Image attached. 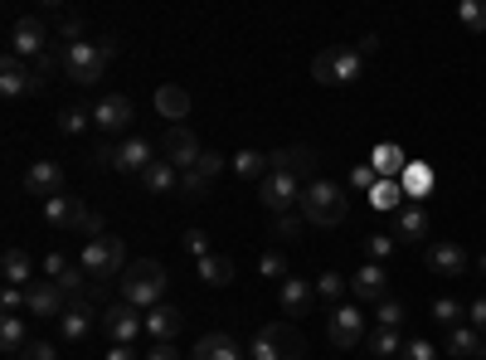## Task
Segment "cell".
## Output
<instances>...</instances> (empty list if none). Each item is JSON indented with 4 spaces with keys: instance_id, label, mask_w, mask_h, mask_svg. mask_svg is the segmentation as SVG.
Instances as JSON below:
<instances>
[{
    "instance_id": "obj_1",
    "label": "cell",
    "mask_w": 486,
    "mask_h": 360,
    "mask_svg": "<svg viewBox=\"0 0 486 360\" xmlns=\"http://www.w3.org/2000/svg\"><path fill=\"white\" fill-rule=\"evenodd\" d=\"M166 297V268L156 258H141V263H127L122 273V302H132L137 312H151L161 307Z\"/></svg>"
},
{
    "instance_id": "obj_2",
    "label": "cell",
    "mask_w": 486,
    "mask_h": 360,
    "mask_svg": "<svg viewBox=\"0 0 486 360\" xmlns=\"http://www.w3.org/2000/svg\"><path fill=\"white\" fill-rule=\"evenodd\" d=\"M350 214V200L340 195V185H331V180H311L307 190H302V220L307 224H317V229H331V224H340Z\"/></svg>"
},
{
    "instance_id": "obj_3",
    "label": "cell",
    "mask_w": 486,
    "mask_h": 360,
    "mask_svg": "<svg viewBox=\"0 0 486 360\" xmlns=\"http://www.w3.org/2000/svg\"><path fill=\"white\" fill-rule=\"evenodd\" d=\"M78 268L88 273L93 283H107V278H122L127 273V243L117 234H103V239H88L83 243V258Z\"/></svg>"
},
{
    "instance_id": "obj_4",
    "label": "cell",
    "mask_w": 486,
    "mask_h": 360,
    "mask_svg": "<svg viewBox=\"0 0 486 360\" xmlns=\"http://www.w3.org/2000/svg\"><path fill=\"white\" fill-rule=\"evenodd\" d=\"M360 49H346V45H331V49H321L317 59H311V78L326 83V88H346V83L360 78Z\"/></svg>"
},
{
    "instance_id": "obj_5",
    "label": "cell",
    "mask_w": 486,
    "mask_h": 360,
    "mask_svg": "<svg viewBox=\"0 0 486 360\" xmlns=\"http://www.w3.org/2000/svg\"><path fill=\"white\" fill-rule=\"evenodd\" d=\"M112 54H117V45H88V39H83V45H68L64 49V74L74 78V83H83V88H93L97 78L107 74V59Z\"/></svg>"
},
{
    "instance_id": "obj_6",
    "label": "cell",
    "mask_w": 486,
    "mask_h": 360,
    "mask_svg": "<svg viewBox=\"0 0 486 360\" xmlns=\"http://www.w3.org/2000/svg\"><path fill=\"white\" fill-rule=\"evenodd\" d=\"M307 345L297 336V326L288 322H268L258 336H253V360H302Z\"/></svg>"
},
{
    "instance_id": "obj_7",
    "label": "cell",
    "mask_w": 486,
    "mask_h": 360,
    "mask_svg": "<svg viewBox=\"0 0 486 360\" xmlns=\"http://www.w3.org/2000/svg\"><path fill=\"white\" fill-rule=\"evenodd\" d=\"M302 190H307L302 180L282 176V170H268V180L258 185V200H263V210H273V214H292V205H302Z\"/></svg>"
},
{
    "instance_id": "obj_8",
    "label": "cell",
    "mask_w": 486,
    "mask_h": 360,
    "mask_svg": "<svg viewBox=\"0 0 486 360\" xmlns=\"http://www.w3.org/2000/svg\"><path fill=\"white\" fill-rule=\"evenodd\" d=\"M199 137L190 132V127H166V137H161V161H170L176 170H195L199 166Z\"/></svg>"
},
{
    "instance_id": "obj_9",
    "label": "cell",
    "mask_w": 486,
    "mask_h": 360,
    "mask_svg": "<svg viewBox=\"0 0 486 360\" xmlns=\"http://www.w3.org/2000/svg\"><path fill=\"white\" fill-rule=\"evenodd\" d=\"M141 326H147V316H141V312L132 307V302H107V312H103V331L112 336V345H132Z\"/></svg>"
},
{
    "instance_id": "obj_10",
    "label": "cell",
    "mask_w": 486,
    "mask_h": 360,
    "mask_svg": "<svg viewBox=\"0 0 486 360\" xmlns=\"http://www.w3.org/2000/svg\"><path fill=\"white\" fill-rule=\"evenodd\" d=\"M45 39H49L45 20H39V15H20L15 30H10V54H15V59H39V54H49Z\"/></svg>"
},
{
    "instance_id": "obj_11",
    "label": "cell",
    "mask_w": 486,
    "mask_h": 360,
    "mask_svg": "<svg viewBox=\"0 0 486 360\" xmlns=\"http://www.w3.org/2000/svg\"><path fill=\"white\" fill-rule=\"evenodd\" d=\"M25 312L30 316H64L68 312V297H64V287L59 283H30L25 287Z\"/></svg>"
},
{
    "instance_id": "obj_12",
    "label": "cell",
    "mask_w": 486,
    "mask_h": 360,
    "mask_svg": "<svg viewBox=\"0 0 486 360\" xmlns=\"http://www.w3.org/2000/svg\"><path fill=\"white\" fill-rule=\"evenodd\" d=\"M97 302L83 293V297H68V312L59 316V326H64V336L68 341H88V331H93V322H97Z\"/></svg>"
},
{
    "instance_id": "obj_13",
    "label": "cell",
    "mask_w": 486,
    "mask_h": 360,
    "mask_svg": "<svg viewBox=\"0 0 486 360\" xmlns=\"http://www.w3.org/2000/svg\"><path fill=\"white\" fill-rule=\"evenodd\" d=\"M35 88H45L35 68L25 64V59H15V54H5V59H0V93L20 98V93H35Z\"/></svg>"
},
{
    "instance_id": "obj_14",
    "label": "cell",
    "mask_w": 486,
    "mask_h": 360,
    "mask_svg": "<svg viewBox=\"0 0 486 360\" xmlns=\"http://www.w3.org/2000/svg\"><path fill=\"white\" fill-rule=\"evenodd\" d=\"M93 122L103 127L107 137H117V132H127L132 127V98H122V93H107L103 103L93 108Z\"/></svg>"
},
{
    "instance_id": "obj_15",
    "label": "cell",
    "mask_w": 486,
    "mask_h": 360,
    "mask_svg": "<svg viewBox=\"0 0 486 360\" xmlns=\"http://www.w3.org/2000/svg\"><path fill=\"white\" fill-rule=\"evenodd\" d=\"M273 170L311 185V176H317V151H311V147H278L273 151Z\"/></svg>"
},
{
    "instance_id": "obj_16",
    "label": "cell",
    "mask_w": 486,
    "mask_h": 360,
    "mask_svg": "<svg viewBox=\"0 0 486 360\" xmlns=\"http://www.w3.org/2000/svg\"><path fill=\"white\" fill-rule=\"evenodd\" d=\"M25 190L39 195V200L64 195V166L59 161H35L30 170H25Z\"/></svg>"
},
{
    "instance_id": "obj_17",
    "label": "cell",
    "mask_w": 486,
    "mask_h": 360,
    "mask_svg": "<svg viewBox=\"0 0 486 360\" xmlns=\"http://www.w3.org/2000/svg\"><path fill=\"white\" fill-rule=\"evenodd\" d=\"M326 331H331V341L340 351H350V345H360V336H365V312L360 307H336Z\"/></svg>"
},
{
    "instance_id": "obj_18",
    "label": "cell",
    "mask_w": 486,
    "mask_h": 360,
    "mask_svg": "<svg viewBox=\"0 0 486 360\" xmlns=\"http://www.w3.org/2000/svg\"><path fill=\"white\" fill-rule=\"evenodd\" d=\"M190 360H243V351H238V341L228 336V331H209V336H199Z\"/></svg>"
},
{
    "instance_id": "obj_19",
    "label": "cell",
    "mask_w": 486,
    "mask_h": 360,
    "mask_svg": "<svg viewBox=\"0 0 486 360\" xmlns=\"http://www.w3.org/2000/svg\"><path fill=\"white\" fill-rule=\"evenodd\" d=\"M156 112L170 118V127H180V118H190V93H185L180 83H161V88H156Z\"/></svg>"
},
{
    "instance_id": "obj_20",
    "label": "cell",
    "mask_w": 486,
    "mask_h": 360,
    "mask_svg": "<svg viewBox=\"0 0 486 360\" xmlns=\"http://www.w3.org/2000/svg\"><path fill=\"white\" fill-rule=\"evenodd\" d=\"M428 268L442 273V278H457V273L467 268V249L462 243H433V249H428Z\"/></svg>"
},
{
    "instance_id": "obj_21",
    "label": "cell",
    "mask_w": 486,
    "mask_h": 360,
    "mask_svg": "<svg viewBox=\"0 0 486 360\" xmlns=\"http://www.w3.org/2000/svg\"><path fill=\"white\" fill-rule=\"evenodd\" d=\"M428 234V214L423 205H404L394 214V243H419Z\"/></svg>"
},
{
    "instance_id": "obj_22",
    "label": "cell",
    "mask_w": 486,
    "mask_h": 360,
    "mask_svg": "<svg viewBox=\"0 0 486 360\" xmlns=\"http://www.w3.org/2000/svg\"><path fill=\"white\" fill-rule=\"evenodd\" d=\"M370 166H375V176L380 180H399L409 170V161H404V151L394 147V141H380L375 151H370Z\"/></svg>"
},
{
    "instance_id": "obj_23",
    "label": "cell",
    "mask_w": 486,
    "mask_h": 360,
    "mask_svg": "<svg viewBox=\"0 0 486 360\" xmlns=\"http://www.w3.org/2000/svg\"><path fill=\"white\" fill-rule=\"evenodd\" d=\"M147 166H156V151H151V141H122V151H117V170H132V176H147Z\"/></svg>"
},
{
    "instance_id": "obj_24",
    "label": "cell",
    "mask_w": 486,
    "mask_h": 360,
    "mask_svg": "<svg viewBox=\"0 0 486 360\" xmlns=\"http://www.w3.org/2000/svg\"><path fill=\"white\" fill-rule=\"evenodd\" d=\"M180 326H185V312L180 307H166V302H161V307L147 312V336H156V341H170Z\"/></svg>"
},
{
    "instance_id": "obj_25",
    "label": "cell",
    "mask_w": 486,
    "mask_h": 360,
    "mask_svg": "<svg viewBox=\"0 0 486 360\" xmlns=\"http://www.w3.org/2000/svg\"><path fill=\"white\" fill-rule=\"evenodd\" d=\"M350 293L360 297V302H384V268H380V263H365V268L350 278Z\"/></svg>"
},
{
    "instance_id": "obj_26",
    "label": "cell",
    "mask_w": 486,
    "mask_h": 360,
    "mask_svg": "<svg viewBox=\"0 0 486 360\" xmlns=\"http://www.w3.org/2000/svg\"><path fill=\"white\" fill-rule=\"evenodd\" d=\"M365 205L380 210V214H399L404 210V185L399 180H375V190L365 195Z\"/></svg>"
},
{
    "instance_id": "obj_27",
    "label": "cell",
    "mask_w": 486,
    "mask_h": 360,
    "mask_svg": "<svg viewBox=\"0 0 486 360\" xmlns=\"http://www.w3.org/2000/svg\"><path fill=\"white\" fill-rule=\"evenodd\" d=\"M78 214H83V205H78L74 195H54V200H45V220H49L54 229H74Z\"/></svg>"
},
{
    "instance_id": "obj_28",
    "label": "cell",
    "mask_w": 486,
    "mask_h": 360,
    "mask_svg": "<svg viewBox=\"0 0 486 360\" xmlns=\"http://www.w3.org/2000/svg\"><path fill=\"white\" fill-rule=\"evenodd\" d=\"M0 273H5L10 287H30L35 263H30V253H25V249H5V258H0Z\"/></svg>"
},
{
    "instance_id": "obj_29",
    "label": "cell",
    "mask_w": 486,
    "mask_h": 360,
    "mask_svg": "<svg viewBox=\"0 0 486 360\" xmlns=\"http://www.w3.org/2000/svg\"><path fill=\"white\" fill-rule=\"evenodd\" d=\"M141 185H147L151 195H170V190H180V170L170 166V161H156V166H147Z\"/></svg>"
},
{
    "instance_id": "obj_30",
    "label": "cell",
    "mask_w": 486,
    "mask_h": 360,
    "mask_svg": "<svg viewBox=\"0 0 486 360\" xmlns=\"http://www.w3.org/2000/svg\"><path fill=\"white\" fill-rule=\"evenodd\" d=\"M199 278H205L209 287H228V283H234V258H228V253L199 258Z\"/></svg>"
},
{
    "instance_id": "obj_31",
    "label": "cell",
    "mask_w": 486,
    "mask_h": 360,
    "mask_svg": "<svg viewBox=\"0 0 486 360\" xmlns=\"http://www.w3.org/2000/svg\"><path fill=\"white\" fill-rule=\"evenodd\" d=\"M399 185H404V195L409 200H423L428 190H433V166H423V161H409V170L399 176Z\"/></svg>"
},
{
    "instance_id": "obj_32",
    "label": "cell",
    "mask_w": 486,
    "mask_h": 360,
    "mask_svg": "<svg viewBox=\"0 0 486 360\" xmlns=\"http://www.w3.org/2000/svg\"><path fill=\"white\" fill-rule=\"evenodd\" d=\"M234 170H238V176L243 180H268V170H273V156H263V151H238L234 156Z\"/></svg>"
},
{
    "instance_id": "obj_33",
    "label": "cell",
    "mask_w": 486,
    "mask_h": 360,
    "mask_svg": "<svg viewBox=\"0 0 486 360\" xmlns=\"http://www.w3.org/2000/svg\"><path fill=\"white\" fill-rule=\"evenodd\" d=\"M481 341H486V336H481L477 326H452V331H448V351H452V355H471V360H477Z\"/></svg>"
},
{
    "instance_id": "obj_34",
    "label": "cell",
    "mask_w": 486,
    "mask_h": 360,
    "mask_svg": "<svg viewBox=\"0 0 486 360\" xmlns=\"http://www.w3.org/2000/svg\"><path fill=\"white\" fill-rule=\"evenodd\" d=\"M0 345H5L10 355H20L25 345H30V336H25V322H20V312H10L5 322H0Z\"/></svg>"
},
{
    "instance_id": "obj_35",
    "label": "cell",
    "mask_w": 486,
    "mask_h": 360,
    "mask_svg": "<svg viewBox=\"0 0 486 360\" xmlns=\"http://www.w3.org/2000/svg\"><path fill=\"white\" fill-rule=\"evenodd\" d=\"M311 307V287L302 278H282V312H307Z\"/></svg>"
},
{
    "instance_id": "obj_36",
    "label": "cell",
    "mask_w": 486,
    "mask_h": 360,
    "mask_svg": "<svg viewBox=\"0 0 486 360\" xmlns=\"http://www.w3.org/2000/svg\"><path fill=\"white\" fill-rule=\"evenodd\" d=\"M457 20L471 35H486V0H457Z\"/></svg>"
},
{
    "instance_id": "obj_37",
    "label": "cell",
    "mask_w": 486,
    "mask_h": 360,
    "mask_svg": "<svg viewBox=\"0 0 486 360\" xmlns=\"http://www.w3.org/2000/svg\"><path fill=\"white\" fill-rule=\"evenodd\" d=\"M180 195H185V200H205V195H209V176H205L199 166H195V170H180Z\"/></svg>"
},
{
    "instance_id": "obj_38",
    "label": "cell",
    "mask_w": 486,
    "mask_h": 360,
    "mask_svg": "<svg viewBox=\"0 0 486 360\" xmlns=\"http://www.w3.org/2000/svg\"><path fill=\"white\" fill-rule=\"evenodd\" d=\"M370 351H375V355L384 360V355H399V351H404V341H399V331H390V326H380V331H375V336H370Z\"/></svg>"
},
{
    "instance_id": "obj_39",
    "label": "cell",
    "mask_w": 486,
    "mask_h": 360,
    "mask_svg": "<svg viewBox=\"0 0 486 360\" xmlns=\"http://www.w3.org/2000/svg\"><path fill=\"white\" fill-rule=\"evenodd\" d=\"M88 122H93V112H88V108H64V112H59V132H64V137L83 132Z\"/></svg>"
},
{
    "instance_id": "obj_40",
    "label": "cell",
    "mask_w": 486,
    "mask_h": 360,
    "mask_svg": "<svg viewBox=\"0 0 486 360\" xmlns=\"http://www.w3.org/2000/svg\"><path fill=\"white\" fill-rule=\"evenodd\" d=\"M428 316H433V322H442L448 331H452V326H462V307H457L452 297H438V302H433V312H428Z\"/></svg>"
},
{
    "instance_id": "obj_41",
    "label": "cell",
    "mask_w": 486,
    "mask_h": 360,
    "mask_svg": "<svg viewBox=\"0 0 486 360\" xmlns=\"http://www.w3.org/2000/svg\"><path fill=\"white\" fill-rule=\"evenodd\" d=\"M404 302H399V297H384L380 302V326H390V331H399V326H404Z\"/></svg>"
},
{
    "instance_id": "obj_42",
    "label": "cell",
    "mask_w": 486,
    "mask_h": 360,
    "mask_svg": "<svg viewBox=\"0 0 486 360\" xmlns=\"http://www.w3.org/2000/svg\"><path fill=\"white\" fill-rule=\"evenodd\" d=\"M399 360H438V345L433 341H404V351H399Z\"/></svg>"
},
{
    "instance_id": "obj_43",
    "label": "cell",
    "mask_w": 486,
    "mask_h": 360,
    "mask_svg": "<svg viewBox=\"0 0 486 360\" xmlns=\"http://www.w3.org/2000/svg\"><path fill=\"white\" fill-rule=\"evenodd\" d=\"M74 229H83L88 239H103V234H107V224H103V214H97V210H83Z\"/></svg>"
},
{
    "instance_id": "obj_44",
    "label": "cell",
    "mask_w": 486,
    "mask_h": 360,
    "mask_svg": "<svg viewBox=\"0 0 486 360\" xmlns=\"http://www.w3.org/2000/svg\"><path fill=\"white\" fill-rule=\"evenodd\" d=\"M365 249H370V258H375V263H384V258L394 253V234H370Z\"/></svg>"
},
{
    "instance_id": "obj_45",
    "label": "cell",
    "mask_w": 486,
    "mask_h": 360,
    "mask_svg": "<svg viewBox=\"0 0 486 360\" xmlns=\"http://www.w3.org/2000/svg\"><path fill=\"white\" fill-rule=\"evenodd\" d=\"M302 214H278V239H302Z\"/></svg>"
},
{
    "instance_id": "obj_46",
    "label": "cell",
    "mask_w": 486,
    "mask_h": 360,
    "mask_svg": "<svg viewBox=\"0 0 486 360\" xmlns=\"http://www.w3.org/2000/svg\"><path fill=\"white\" fill-rule=\"evenodd\" d=\"M375 180H380V176H375V166H370V161L350 170V185H355V190H365V195L375 190Z\"/></svg>"
},
{
    "instance_id": "obj_47",
    "label": "cell",
    "mask_w": 486,
    "mask_h": 360,
    "mask_svg": "<svg viewBox=\"0 0 486 360\" xmlns=\"http://www.w3.org/2000/svg\"><path fill=\"white\" fill-rule=\"evenodd\" d=\"M117 151H122V147H112V141H97L88 156H93V166H112V170H117Z\"/></svg>"
},
{
    "instance_id": "obj_48",
    "label": "cell",
    "mask_w": 486,
    "mask_h": 360,
    "mask_svg": "<svg viewBox=\"0 0 486 360\" xmlns=\"http://www.w3.org/2000/svg\"><path fill=\"white\" fill-rule=\"evenodd\" d=\"M258 273H263V278H288V263H282V253H263Z\"/></svg>"
},
{
    "instance_id": "obj_49",
    "label": "cell",
    "mask_w": 486,
    "mask_h": 360,
    "mask_svg": "<svg viewBox=\"0 0 486 360\" xmlns=\"http://www.w3.org/2000/svg\"><path fill=\"white\" fill-rule=\"evenodd\" d=\"M20 360H59V351H54L49 341H30V345L20 351Z\"/></svg>"
},
{
    "instance_id": "obj_50",
    "label": "cell",
    "mask_w": 486,
    "mask_h": 360,
    "mask_svg": "<svg viewBox=\"0 0 486 360\" xmlns=\"http://www.w3.org/2000/svg\"><path fill=\"white\" fill-rule=\"evenodd\" d=\"M185 249H190L195 258H209V234L205 229H190V234H185Z\"/></svg>"
},
{
    "instance_id": "obj_51",
    "label": "cell",
    "mask_w": 486,
    "mask_h": 360,
    "mask_svg": "<svg viewBox=\"0 0 486 360\" xmlns=\"http://www.w3.org/2000/svg\"><path fill=\"white\" fill-rule=\"evenodd\" d=\"M0 307H5V316H10V312H25V287H10V283H5V293H0Z\"/></svg>"
},
{
    "instance_id": "obj_52",
    "label": "cell",
    "mask_w": 486,
    "mask_h": 360,
    "mask_svg": "<svg viewBox=\"0 0 486 360\" xmlns=\"http://www.w3.org/2000/svg\"><path fill=\"white\" fill-rule=\"evenodd\" d=\"M59 39H68V45H83V20H78V15H64Z\"/></svg>"
},
{
    "instance_id": "obj_53",
    "label": "cell",
    "mask_w": 486,
    "mask_h": 360,
    "mask_svg": "<svg viewBox=\"0 0 486 360\" xmlns=\"http://www.w3.org/2000/svg\"><path fill=\"white\" fill-rule=\"evenodd\" d=\"M317 293H326V297H340V293H346L340 273H321V278H317Z\"/></svg>"
},
{
    "instance_id": "obj_54",
    "label": "cell",
    "mask_w": 486,
    "mask_h": 360,
    "mask_svg": "<svg viewBox=\"0 0 486 360\" xmlns=\"http://www.w3.org/2000/svg\"><path fill=\"white\" fill-rule=\"evenodd\" d=\"M147 360H185V355H180V351H176V345H170V341H156L151 351H147Z\"/></svg>"
},
{
    "instance_id": "obj_55",
    "label": "cell",
    "mask_w": 486,
    "mask_h": 360,
    "mask_svg": "<svg viewBox=\"0 0 486 360\" xmlns=\"http://www.w3.org/2000/svg\"><path fill=\"white\" fill-rule=\"evenodd\" d=\"M467 316H471V326H477L481 336H486V297H477V302H471V307H467Z\"/></svg>"
},
{
    "instance_id": "obj_56",
    "label": "cell",
    "mask_w": 486,
    "mask_h": 360,
    "mask_svg": "<svg viewBox=\"0 0 486 360\" xmlns=\"http://www.w3.org/2000/svg\"><path fill=\"white\" fill-rule=\"evenodd\" d=\"M219 166H224V156H219V151H205V156H199V170H205L209 180L219 176Z\"/></svg>"
},
{
    "instance_id": "obj_57",
    "label": "cell",
    "mask_w": 486,
    "mask_h": 360,
    "mask_svg": "<svg viewBox=\"0 0 486 360\" xmlns=\"http://www.w3.org/2000/svg\"><path fill=\"white\" fill-rule=\"evenodd\" d=\"M107 360H137V351H132V345H112Z\"/></svg>"
},
{
    "instance_id": "obj_58",
    "label": "cell",
    "mask_w": 486,
    "mask_h": 360,
    "mask_svg": "<svg viewBox=\"0 0 486 360\" xmlns=\"http://www.w3.org/2000/svg\"><path fill=\"white\" fill-rule=\"evenodd\" d=\"M375 49H380V35H365L360 39V59H365V54H375Z\"/></svg>"
},
{
    "instance_id": "obj_59",
    "label": "cell",
    "mask_w": 486,
    "mask_h": 360,
    "mask_svg": "<svg viewBox=\"0 0 486 360\" xmlns=\"http://www.w3.org/2000/svg\"><path fill=\"white\" fill-rule=\"evenodd\" d=\"M481 273H486V258H481Z\"/></svg>"
}]
</instances>
